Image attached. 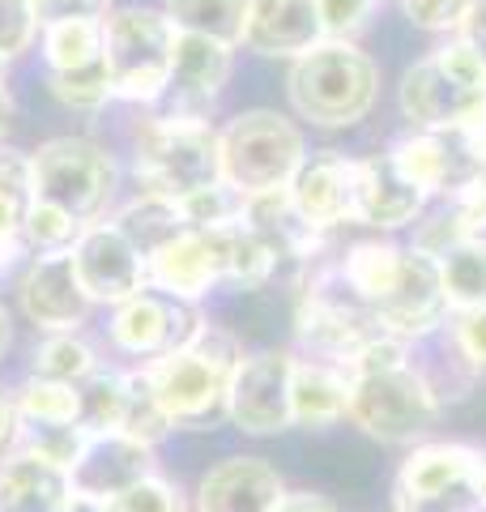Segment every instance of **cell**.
<instances>
[{
  "label": "cell",
  "mask_w": 486,
  "mask_h": 512,
  "mask_svg": "<svg viewBox=\"0 0 486 512\" xmlns=\"http://www.w3.org/2000/svg\"><path fill=\"white\" fill-rule=\"evenodd\" d=\"M290 197H295L299 214L324 235L342 222H354V158L337 150L303 158V167L290 180Z\"/></svg>",
  "instance_id": "cell-21"
},
{
  "label": "cell",
  "mask_w": 486,
  "mask_h": 512,
  "mask_svg": "<svg viewBox=\"0 0 486 512\" xmlns=\"http://www.w3.org/2000/svg\"><path fill=\"white\" fill-rule=\"evenodd\" d=\"M69 470L35 453H18L0 466V512H69Z\"/></svg>",
  "instance_id": "cell-25"
},
{
  "label": "cell",
  "mask_w": 486,
  "mask_h": 512,
  "mask_svg": "<svg viewBox=\"0 0 486 512\" xmlns=\"http://www.w3.org/2000/svg\"><path fill=\"white\" fill-rule=\"evenodd\" d=\"M116 227L133 239V248L141 256H150L154 248H162L167 239L180 235L188 222L180 214V205H175V197H154V192H141V197L133 205H124Z\"/></svg>",
  "instance_id": "cell-28"
},
{
  "label": "cell",
  "mask_w": 486,
  "mask_h": 512,
  "mask_svg": "<svg viewBox=\"0 0 486 512\" xmlns=\"http://www.w3.org/2000/svg\"><path fill=\"white\" fill-rule=\"evenodd\" d=\"M452 210L469 227V235H486V171H474L452 188Z\"/></svg>",
  "instance_id": "cell-47"
},
{
  "label": "cell",
  "mask_w": 486,
  "mask_h": 512,
  "mask_svg": "<svg viewBox=\"0 0 486 512\" xmlns=\"http://www.w3.org/2000/svg\"><path fill=\"white\" fill-rule=\"evenodd\" d=\"M465 239H474V235H469V227L457 218V210L444 205L440 214H431V218H423L414 227V244L410 248H418L423 256H435V261H440V256H448L457 244H465Z\"/></svg>",
  "instance_id": "cell-42"
},
{
  "label": "cell",
  "mask_w": 486,
  "mask_h": 512,
  "mask_svg": "<svg viewBox=\"0 0 486 512\" xmlns=\"http://www.w3.org/2000/svg\"><path fill=\"white\" fill-rule=\"evenodd\" d=\"M150 474H154L150 444L120 436V431H99V436L86 440L81 457L69 466V483H73V495H81V500L103 504Z\"/></svg>",
  "instance_id": "cell-19"
},
{
  "label": "cell",
  "mask_w": 486,
  "mask_h": 512,
  "mask_svg": "<svg viewBox=\"0 0 486 512\" xmlns=\"http://www.w3.org/2000/svg\"><path fill=\"white\" fill-rule=\"evenodd\" d=\"M320 5V22H324V39H346L354 43V35L367 26L376 0H316Z\"/></svg>",
  "instance_id": "cell-45"
},
{
  "label": "cell",
  "mask_w": 486,
  "mask_h": 512,
  "mask_svg": "<svg viewBox=\"0 0 486 512\" xmlns=\"http://www.w3.org/2000/svg\"><path fill=\"white\" fill-rule=\"evenodd\" d=\"M448 346L469 372L482 376L486 372V308H457L448 312Z\"/></svg>",
  "instance_id": "cell-39"
},
{
  "label": "cell",
  "mask_w": 486,
  "mask_h": 512,
  "mask_svg": "<svg viewBox=\"0 0 486 512\" xmlns=\"http://www.w3.org/2000/svg\"><path fill=\"white\" fill-rule=\"evenodd\" d=\"M5 64H9V60H5V56H0V82H5Z\"/></svg>",
  "instance_id": "cell-57"
},
{
  "label": "cell",
  "mask_w": 486,
  "mask_h": 512,
  "mask_svg": "<svg viewBox=\"0 0 486 512\" xmlns=\"http://www.w3.org/2000/svg\"><path fill=\"white\" fill-rule=\"evenodd\" d=\"M175 22L158 9H120L103 22V64L111 94L124 103H158L171 86Z\"/></svg>",
  "instance_id": "cell-7"
},
{
  "label": "cell",
  "mask_w": 486,
  "mask_h": 512,
  "mask_svg": "<svg viewBox=\"0 0 486 512\" xmlns=\"http://www.w3.org/2000/svg\"><path fill=\"white\" fill-rule=\"evenodd\" d=\"M273 512H342V508H337L329 495H316V491H286Z\"/></svg>",
  "instance_id": "cell-51"
},
{
  "label": "cell",
  "mask_w": 486,
  "mask_h": 512,
  "mask_svg": "<svg viewBox=\"0 0 486 512\" xmlns=\"http://www.w3.org/2000/svg\"><path fill=\"white\" fill-rule=\"evenodd\" d=\"M167 18L175 30L209 35L226 47L243 43V18H248V0H167Z\"/></svg>",
  "instance_id": "cell-30"
},
{
  "label": "cell",
  "mask_w": 486,
  "mask_h": 512,
  "mask_svg": "<svg viewBox=\"0 0 486 512\" xmlns=\"http://www.w3.org/2000/svg\"><path fill=\"white\" fill-rule=\"evenodd\" d=\"M39 26H56V22H103L111 0H30Z\"/></svg>",
  "instance_id": "cell-46"
},
{
  "label": "cell",
  "mask_w": 486,
  "mask_h": 512,
  "mask_svg": "<svg viewBox=\"0 0 486 512\" xmlns=\"http://www.w3.org/2000/svg\"><path fill=\"white\" fill-rule=\"evenodd\" d=\"M145 278L171 299H201L209 286L226 282V231L184 227L175 239L145 256Z\"/></svg>",
  "instance_id": "cell-15"
},
{
  "label": "cell",
  "mask_w": 486,
  "mask_h": 512,
  "mask_svg": "<svg viewBox=\"0 0 486 512\" xmlns=\"http://www.w3.org/2000/svg\"><path fill=\"white\" fill-rule=\"evenodd\" d=\"M401 363H410V342L393 338V333H376V338L363 342L346 359V376H376V372H388V367H401Z\"/></svg>",
  "instance_id": "cell-43"
},
{
  "label": "cell",
  "mask_w": 486,
  "mask_h": 512,
  "mask_svg": "<svg viewBox=\"0 0 486 512\" xmlns=\"http://www.w3.org/2000/svg\"><path fill=\"white\" fill-rule=\"evenodd\" d=\"M401 252L405 248L388 244V239H363V244H350L346 256L337 261L346 286L367 303L371 312H376V303L393 291V282L401 274Z\"/></svg>",
  "instance_id": "cell-27"
},
{
  "label": "cell",
  "mask_w": 486,
  "mask_h": 512,
  "mask_svg": "<svg viewBox=\"0 0 486 512\" xmlns=\"http://www.w3.org/2000/svg\"><path fill=\"white\" fill-rule=\"evenodd\" d=\"M478 500H482V512H486V466H482V474H478Z\"/></svg>",
  "instance_id": "cell-56"
},
{
  "label": "cell",
  "mask_w": 486,
  "mask_h": 512,
  "mask_svg": "<svg viewBox=\"0 0 486 512\" xmlns=\"http://www.w3.org/2000/svg\"><path fill=\"white\" fill-rule=\"evenodd\" d=\"M124 393H128V376L120 372H90L77 384L81 397V427L86 431H120V414H124Z\"/></svg>",
  "instance_id": "cell-34"
},
{
  "label": "cell",
  "mask_w": 486,
  "mask_h": 512,
  "mask_svg": "<svg viewBox=\"0 0 486 512\" xmlns=\"http://www.w3.org/2000/svg\"><path fill=\"white\" fill-rule=\"evenodd\" d=\"M243 227L256 231L273 248V256H290V261H316L324 252V231H316L312 222L299 214L290 188L256 192L243 201Z\"/></svg>",
  "instance_id": "cell-24"
},
{
  "label": "cell",
  "mask_w": 486,
  "mask_h": 512,
  "mask_svg": "<svg viewBox=\"0 0 486 512\" xmlns=\"http://www.w3.org/2000/svg\"><path fill=\"white\" fill-rule=\"evenodd\" d=\"M239 363L243 350L231 333L205 325L197 342L150 359V367H141V372L175 427H205L226 414V393H231Z\"/></svg>",
  "instance_id": "cell-2"
},
{
  "label": "cell",
  "mask_w": 486,
  "mask_h": 512,
  "mask_svg": "<svg viewBox=\"0 0 486 512\" xmlns=\"http://www.w3.org/2000/svg\"><path fill=\"white\" fill-rule=\"evenodd\" d=\"M286 483L265 457H226L197 483V512H273Z\"/></svg>",
  "instance_id": "cell-22"
},
{
  "label": "cell",
  "mask_w": 486,
  "mask_h": 512,
  "mask_svg": "<svg viewBox=\"0 0 486 512\" xmlns=\"http://www.w3.org/2000/svg\"><path fill=\"white\" fill-rule=\"evenodd\" d=\"M22 312L47 333H73L90 312V295L81 291L77 269H73V248L64 252H43L35 265L22 274L18 286Z\"/></svg>",
  "instance_id": "cell-18"
},
{
  "label": "cell",
  "mask_w": 486,
  "mask_h": 512,
  "mask_svg": "<svg viewBox=\"0 0 486 512\" xmlns=\"http://www.w3.org/2000/svg\"><path fill=\"white\" fill-rule=\"evenodd\" d=\"M440 393L427 376V367L414 359L388 367L376 376H350V410L346 419L380 444H423L431 427L440 423Z\"/></svg>",
  "instance_id": "cell-4"
},
{
  "label": "cell",
  "mask_w": 486,
  "mask_h": 512,
  "mask_svg": "<svg viewBox=\"0 0 486 512\" xmlns=\"http://www.w3.org/2000/svg\"><path fill=\"white\" fill-rule=\"evenodd\" d=\"M350 410V376L329 359H295L290 372V419L295 427H333Z\"/></svg>",
  "instance_id": "cell-26"
},
{
  "label": "cell",
  "mask_w": 486,
  "mask_h": 512,
  "mask_svg": "<svg viewBox=\"0 0 486 512\" xmlns=\"http://www.w3.org/2000/svg\"><path fill=\"white\" fill-rule=\"evenodd\" d=\"M376 320L384 333H393L401 342H427L448 325V299L440 282V261L423 256L418 248L401 252V274L380 303Z\"/></svg>",
  "instance_id": "cell-12"
},
{
  "label": "cell",
  "mask_w": 486,
  "mask_h": 512,
  "mask_svg": "<svg viewBox=\"0 0 486 512\" xmlns=\"http://www.w3.org/2000/svg\"><path fill=\"white\" fill-rule=\"evenodd\" d=\"M69 512H103L94 500H81V495H73V504H69Z\"/></svg>",
  "instance_id": "cell-55"
},
{
  "label": "cell",
  "mask_w": 486,
  "mask_h": 512,
  "mask_svg": "<svg viewBox=\"0 0 486 512\" xmlns=\"http://www.w3.org/2000/svg\"><path fill=\"white\" fill-rule=\"evenodd\" d=\"M9 312H5V303H0V359H5V350H9Z\"/></svg>",
  "instance_id": "cell-54"
},
{
  "label": "cell",
  "mask_w": 486,
  "mask_h": 512,
  "mask_svg": "<svg viewBox=\"0 0 486 512\" xmlns=\"http://www.w3.org/2000/svg\"><path fill=\"white\" fill-rule=\"evenodd\" d=\"M175 423L167 419V410L158 406V397L150 389L145 372H128V393H124V414H120V436H133L141 444H158Z\"/></svg>",
  "instance_id": "cell-35"
},
{
  "label": "cell",
  "mask_w": 486,
  "mask_h": 512,
  "mask_svg": "<svg viewBox=\"0 0 486 512\" xmlns=\"http://www.w3.org/2000/svg\"><path fill=\"white\" fill-rule=\"evenodd\" d=\"M218 150H222V180L239 188L243 197L290 188L295 171L307 158L303 133L282 111H269V107L239 111L218 133Z\"/></svg>",
  "instance_id": "cell-6"
},
{
  "label": "cell",
  "mask_w": 486,
  "mask_h": 512,
  "mask_svg": "<svg viewBox=\"0 0 486 512\" xmlns=\"http://www.w3.org/2000/svg\"><path fill=\"white\" fill-rule=\"evenodd\" d=\"M486 453L461 440H423L401 461L393 512H482L478 474Z\"/></svg>",
  "instance_id": "cell-8"
},
{
  "label": "cell",
  "mask_w": 486,
  "mask_h": 512,
  "mask_svg": "<svg viewBox=\"0 0 486 512\" xmlns=\"http://www.w3.org/2000/svg\"><path fill=\"white\" fill-rule=\"evenodd\" d=\"M201 329L205 320L192 303L150 291L116 303V316H111V342L133 359H158L171 350H184L188 342L201 338Z\"/></svg>",
  "instance_id": "cell-13"
},
{
  "label": "cell",
  "mask_w": 486,
  "mask_h": 512,
  "mask_svg": "<svg viewBox=\"0 0 486 512\" xmlns=\"http://www.w3.org/2000/svg\"><path fill=\"white\" fill-rule=\"evenodd\" d=\"M9 124H13V99H9V90L0 86V141H5L9 133Z\"/></svg>",
  "instance_id": "cell-53"
},
{
  "label": "cell",
  "mask_w": 486,
  "mask_h": 512,
  "mask_svg": "<svg viewBox=\"0 0 486 512\" xmlns=\"http://www.w3.org/2000/svg\"><path fill=\"white\" fill-rule=\"evenodd\" d=\"M231 82V47L192 35V30H175L171 43V116H205L218 103L222 86Z\"/></svg>",
  "instance_id": "cell-17"
},
{
  "label": "cell",
  "mask_w": 486,
  "mask_h": 512,
  "mask_svg": "<svg viewBox=\"0 0 486 512\" xmlns=\"http://www.w3.org/2000/svg\"><path fill=\"white\" fill-rule=\"evenodd\" d=\"M457 141H461V150L469 158V167L486 171V116H478L474 124H465L461 133H457Z\"/></svg>",
  "instance_id": "cell-50"
},
{
  "label": "cell",
  "mask_w": 486,
  "mask_h": 512,
  "mask_svg": "<svg viewBox=\"0 0 486 512\" xmlns=\"http://www.w3.org/2000/svg\"><path fill=\"white\" fill-rule=\"evenodd\" d=\"M116 158L90 137H52L30 154L35 201L60 205L77 222H90L107 210L116 192Z\"/></svg>",
  "instance_id": "cell-9"
},
{
  "label": "cell",
  "mask_w": 486,
  "mask_h": 512,
  "mask_svg": "<svg viewBox=\"0 0 486 512\" xmlns=\"http://www.w3.org/2000/svg\"><path fill=\"white\" fill-rule=\"evenodd\" d=\"M388 154H393V163H397V171L405 175V180H410L414 188H423L427 197L452 192L465 175H474L457 133H427V128H414L410 137L393 141Z\"/></svg>",
  "instance_id": "cell-23"
},
{
  "label": "cell",
  "mask_w": 486,
  "mask_h": 512,
  "mask_svg": "<svg viewBox=\"0 0 486 512\" xmlns=\"http://www.w3.org/2000/svg\"><path fill=\"white\" fill-rule=\"evenodd\" d=\"M290 372H295V355H286V350L248 355L231 380V393H226V419L243 436H278V431L295 427L290 419Z\"/></svg>",
  "instance_id": "cell-11"
},
{
  "label": "cell",
  "mask_w": 486,
  "mask_h": 512,
  "mask_svg": "<svg viewBox=\"0 0 486 512\" xmlns=\"http://www.w3.org/2000/svg\"><path fill=\"white\" fill-rule=\"evenodd\" d=\"M52 94L64 107H77V111H99L111 94V77H107V64H90V69H73V73H52Z\"/></svg>",
  "instance_id": "cell-38"
},
{
  "label": "cell",
  "mask_w": 486,
  "mask_h": 512,
  "mask_svg": "<svg viewBox=\"0 0 486 512\" xmlns=\"http://www.w3.org/2000/svg\"><path fill=\"white\" fill-rule=\"evenodd\" d=\"M43 56L52 73L90 69L103 60V22H56L43 26Z\"/></svg>",
  "instance_id": "cell-31"
},
{
  "label": "cell",
  "mask_w": 486,
  "mask_h": 512,
  "mask_svg": "<svg viewBox=\"0 0 486 512\" xmlns=\"http://www.w3.org/2000/svg\"><path fill=\"white\" fill-rule=\"evenodd\" d=\"M440 282L448 312L457 308H486V235H474L440 256Z\"/></svg>",
  "instance_id": "cell-29"
},
{
  "label": "cell",
  "mask_w": 486,
  "mask_h": 512,
  "mask_svg": "<svg viewBox=\"0 0 486 512\" xmlns=\"http://www.w3.org/2000/svg\"><path fill=\"white\" fill-rule=\"evenodd\" d=\"M18 414H22V419H30L35 427H69V423H81L77 384L30 376L22 389H18Z\"/></svg>",
  "instance_id": "cell-32"
},
{
  "label": "cell",
  "mask_w": 486,
  "mask_h": 512,
  "mask_svg": "<svg viewBox=\"0 0 486 512\" xmlns=\"http://www.w3.org/2000/svg\"><path fill=\"white\" fill-rule=\"evenodd\" d=\"M427 201L431 197L405 180L388 150L354 158V222L376 231H401L423 218Z\"/></svg>",
  "instance_id": "cell-16"
},
{
  "label": "cell",
  "mask_w": 486,
  "mask_h": 512,
  "mask_svg": "<svg viewBox=\"0 0 486 512\" xmlns=\"http://www.w3.org/2000/svg\"><path fill=\"white\" fill-rule=\"evenodd\" d=\"M474 5L478 0H401V13L418 30H431V35H457Z\"/></svg>",
  "instance_id": "cell-41"
},
{
  "label": "cell",
  "mask_w": 486,
  "mask_h": 512,
  "mask_svg": "<svg viewBox=\"0 0 486 512\" xmlns=\"http://www.w3.org/2000/svg\"><path fill=\"white\" fill-rule=\"evenodd\" d=\"M94 372V350L73 338V333H52L39 350H35V376L43 380H60V384H81Z\"/></svg>",
  "instance_id": "cell-36"
},
{
  "label": "cell",
  "mask_w": 486,
  "mask_h": 512,
  "mask_svg": "<svg viewBox=\"0 0 486 512\" xmlns=\"http://www.w3.org/2000/svg\"><path fill=\"white\" fill-rule=\"evenodd\" d=\"M103 512H184V500L180 491L171 483H162V478H141V483L124 487L120 495H111V500L99 504Z\"/></svg>",
  "instance_id": "cell-40"
},
{
  "label": "cell",
  "mask_w": 486,
  "mask_h": 512,
  "mask_svg": "<svg viewBox=\"0 0 486 512\" xmlns=\"http://www.w3.org/2000/svg\"><path fill=\"white\" fill-rule=\"evenodd\" d=\"M137 180L154 197H184L222 180L218 133L201 116H158L137 124Z\"/></svg>",
  "instance_id": "cell-5"
},
{
  "label": "cell",
  "mask_w": 486,
  "mask_h": 512,
  "mask_svg": "<svg viewBox=\"0 0 486 512\" xmlns=\"http://www.w3.org/2000/svg\"><path fill=\"white\" fill-rule=\"evenodd\" d=\"M0 197L22 201V205L35 201V184H30V158L9 154V150L0 154Z\"/></svg>",
  "instance_id": "cell-48"
},
{
  "label": "cell",
  "mask_w": 486,
  "mask_h": 512,
  "mask_svg": "<svg viewBox=\"0 0 486 512\" xmlns=\"http://www.w3.org/2000/svg\"><path fill=\"white\" fill-rule=\"evenodd\" d=\"M243 192L231 188L226 180L218 184H205V188H192L184 192V197H175V205H180V214L188 227L197 231H226V227H239L243 222Z\"/></svg>",
  "instance_id": "cell-33"
},
{
  "label": "cell",
  "mask_w": 486,
  "mask_h": 512,
  "mask_svg": "<svg viewBox=\"0 0 486 512\" xmlns=\"http://www.w3.org/2000/svg\"><path fill=\"white\" fill-rule=\"evenodd\" d=\"M316 43H324L316 0H248V18H243V47L248 52L299 60Z\"/></svg>",
  "instance_id": "cell-20"
},
{
  "label": "cell",
  "mask_w": 486,
  "mask_h": 512,
  "mask_svg": "<svg viewBox=\"0 0 486 512\" xmlns=\"http://www.w3.org/2000/svg\"><path fill=\"white\" fill-rule=\"evenodd\" d=\"M13 436H18V402L0 389V457H5V448L13 444Z\"/></svg>",
  "instance_id": "cell-52"
},
{
  "label": "cell",
  "mask_w": 486,
  "mask_h": 512,
  "mask_svg": "<svg viewBox=\"0 0 486 512\" xmlns=\"http://www.w3.org/2000/svg\"><path fill=\"white\" fill-rule=\"evenodd\" d=\"M35 9H30V0H0V56L13 60L30 52V43H35Z\"/></svg>",
  "instance_id": "cell-44"
},
{
  "label": "cell",
  "mask_w": 486,
  "mask_h": 512,
  "mask_svg": "<svg viewBox=\"0 0 486 512\" xmlns=\"http://www.w3.org/2000/svg\"><path fill=\"white\" fill-rule=\"evenodd\" d=\"M457 35L469 43V52L478 56L482 73H486V0H478V5L469 9V18H465V26L457 30Z\"/></svg>",
  "instance_id": "cell-49"
},
{
  "label": "cell",
  "mask_w": 486,
  "mask_h": 512,
  "mask_svg": "<svg viewBox=\"0 0 486 512\" xmlns=\"http://www.w3.org/2000/svg\"><path fill=\"white\" fill-rule=\"evenodd\" d=\"M286 94L299 120L316 128H354L380 99V69L363 47L324 39L290 64Z\"/></svg>",
  "instance_id": "cell-1"
},
{
  "label": "cell",
  "mask_w": 486,
  "mask_h": 512,
  "mask_svg": "<svg viewBox=\"0 0 486 512\" xmlns=\"http://www.w3.org/2000/svg\"><path fill=\"white\" fill-rule=\"evenodd\" d=\"M73 269L81 291L90 295V303H124L141 295L150 278H145V256L133 248L116 222L107 227H86L73 244Z\"/></svg>",
  "instance_id": "cell-14"
},
{
  "label": "cell",
  "mask_w": 486,
  "mask_h": 512,
  "mask_svg": "<svg viewBox=\"0 0 486 512\" xmlns=\"http://www.w3.org/2000/svg\"><path fill=\"white\" fill-rule=\"evenodd\" d=\"M295 333L299 342L312 350L316 359H329L337 367H346V359L371 342L380 329L376 312L367 308L346 286L342 269L337 265H316V274L303 282L299 295V312H295Z\"/></svg>",
  "instance_id": "cell-10"
},
{
  "label": "cell",
  "mask_w": 486,
  "mask_h": 512,
  "mask_svg": "<svg viewBox=\"0 0 486 512\" xmlns=\"http://www.w3.org/2000/svg\"><path fill=\"white\" fill-rule=\"evenodd\" d=\"M397 107L414 128L427 133H461L486 116V73L461 35L427 52L401 73Z\"/></svg>",
  "instance_id": "cell-3"
},
{
  "label": "cell",
  "mask_w": 486,
  "mask_h": 512,
  "mask_svg": "<svg viewBox=\"0 0 486 512\" xmlns=\"http://www.w3.org/2000/svg\"><path fill=\"white\" fill-rule=\"evenodd\" d=\"M22 235L30 248H43V252H64L81 235V222L73 214H64L60 205H47V201H30L26 205V218H22Z\"/></svg>",
  "instance_id": "cell-37"
}]
</instances>
